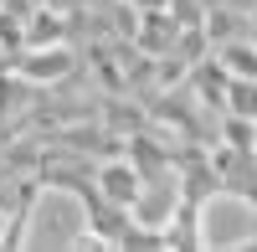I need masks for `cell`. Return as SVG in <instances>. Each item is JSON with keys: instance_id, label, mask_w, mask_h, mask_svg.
<instances>
[{"instance_id": "1", "label": "cell", "mask_w": 257, "mask_h": 252, "mask_svg": "<svg viewBox=\"0 0 257 252\" xmlns=\"http://www.w3.org/2000/svg\"><path fill=\"white\" fill-rule=\"evenodd\" d=\"M93 180H98V196L113 201V206H134V201L144 196V175H139L128 160H108Z\"/></svg>"}]
</instances>
